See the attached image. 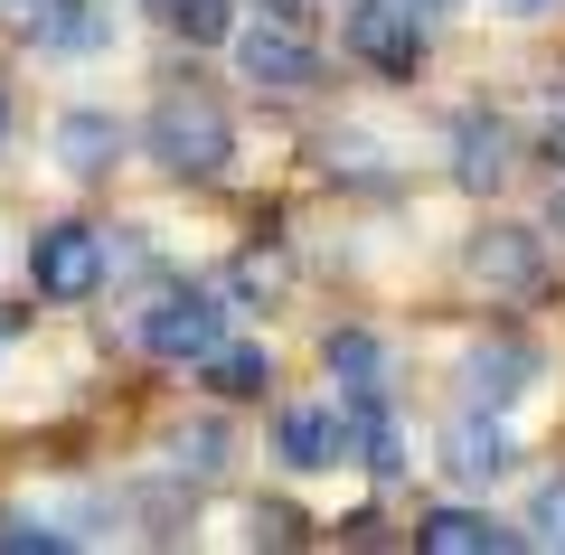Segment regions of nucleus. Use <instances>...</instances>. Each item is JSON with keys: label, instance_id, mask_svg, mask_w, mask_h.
Masks as SVG:
<instances>
[{"label": "nucleus", "instance_id": "nucleus-1", "mask_svg": "<svg viewBox=\"0 0 565 555\" xmlns=\"http://www.w3.org/2000/svg\"><path fill=\"white\" fill-rule=\"evenodd\" d=\"M151 151H161L170 179H217L226 151H236V132H226V114L207 95H189V85H170L161 104H151Z\"/></svg>", "mask_w": 565, "mask_h": 555}, {"label": "nucleus", "instance_id": "nucleus-2", "mask_svg": "<svg viewBox=\"0 0 565 555\" xmlns=\"http://www.w3.org/2000/svg\"><path fill=\"white\" fill-rule=\"evenodd\" d=\"M217 339H226V282H180V292H161L141 311V349L161 367H199Z\"/></svg>", "mask_w": 565, "mask_h": 555}, {"label": "nucleus", "instance_id": "nucleus-3", "mask_svg": "<svg viewBox=\"0 0 565 555\" xmlns=\"http://www.w3.org/2000/svg\"><path fill=\"white\" fill-rule=\"evenodd\" d=\"M29 282H39V301H95L104 292V236L85 217H57L29 236Z\"/></svg>", "mask_w": 565, "mask_h": 555}, {"label": "nucleus", "instance_id": "nucleus-4", "mask_svg": "<svg viewBox=\"0 0 565 555\" xmlns=\"http://www.w3.org/2000/svg\"><path fill=\"white\" fill-rule=\"evenodd\" d=\"M236 76L255 95H311L321 85V47L282 20H255V29H236Z\"/></svg>", "mask_w": 565, "mask_h": 555}, {"label": "nucleus", "instance_id": "nucleus-5", "mask_svg": "<svg viewBox=\"0 0 565 555\" xmlns=\"http://www.w3.org/2000/svg\"><path fill=\"white\" fill-rule=\"evenodd\" d=\"M462 274L481 282L490 301H527L546 282V245H537V226H481V236L462 245Z\"/></svg>", "mask_w": 565, "mask_h": 555}, {"label": "nucleus", "instance_id": "nucleus-6", "mask_svg": "<svg viewBox=\"0 0 565 555\" xmlns=\"http://www.w3.org/2000/svg\"><path fill=\"white\" fill-rule=\"evenodd\" d=\"M349 57H367L377 76H415L424 66V10H405V0H359V10H349Z\"/></svg>", "mask_w": 565, "mask_h": 555}, {"label": "nucleus", "instance_id": "nucleus-7", "mask_svg": "<svg viewBox=\"0 0 565 555\" xmlns=\"http://www.w3.org/2000/svg\"><path fill=\"white\" fill-rule=\"evenodd\" d=\"M509 170H519V141H509V122H481V114H471L462 132H452V179H462L471 199H500Z\"/></svg>", "mask_w": 565, "mask_h": 555}, {"label": "nucleus", "instance_id": "nucleus-8", "mask_svg": "<svg viewBox=\"0 0 565 555\" xmlns=\"http://www.w3.org/2000/svg\"><path fill=\"white\" fill-rule=\"evenodd\" d=\"M462 386H471V405H519L527 386H537V349H527V339H481V349L462 357Z\"/></svg>", "mask_w": 565, "mask_h": 555}, {"label": "nucleus", "instance_id": "nucleus-9", "mask_svg": "<svg viewBox=\"0 0 565 555\" xmlns=\"http://www.w3.org/2000/svg\"><path fill=\"white\" fill-rule=\"evenodd\" d=\"M415 546L424 555H509V546H527V536L500 527V517H481V509H434L415 527Z\"/></svg>", "mask_w": 565, "mask_h": 555}, {"label": "nucleus", "instance_id": "nucleus-10", "mask_svg": "<svg viewBox=\"0 0 565 555\" xmlns=\"http://www.w3.org/2000/svg\"><path fill=\"white\" fill-rule=\"evenodd\" d=\"M509 461H519V452H509V434H500L490 415H462V424L444 434V471H452V480H471V490H481V480H500Z\"/></svg>", "mask_w": 565, "mask_h": 555}, {"label": "nucleus", "instance_id": "nucleus-11", "mask_svg": "<svg viewBox=\"0 0 565 555\" xmlns=\"http://www.w3.org/2000/svg\"><path fill=\"white\" fill-rule=\"evenodd\" d=\"M114 151H122V122L114 114H66L57 122V160L76 179H104V170H114Z\"/></svg>", "mask_w": 565, "mask_h": 555}, {"label": "nucleus", "instance_id": "nucleus-12", "mask_svg": "<svg viewBox=\"0 0 565 555\" xmlns=\"http://www.w3.org/2000/svg\"><path fill=\"white\" fill-rule=\"evenodd\" d=\"M274 442H282L292 471H330V461H340V415H330V405H292Z\"/></svg>", "mask_w": 565, "mask_h": 555}, {"label": "nucleus", "instance_id": "nucleus-13", "mask_svg": "<svg viewBox=\"0 0 565 555\" xmlns=\"http://www.w3.org/2000/svg\"><path fill=\"white\" fill-rule=\"evenodd\" d=\"M20 29L47 47H95L104 39V10L95 0H20Z\"/></svg>", "mask_w": 565, "mask_h": 555}, {"label": "nucleus", "instance_id": "nucleus-14", "mask_svg": "<svg viewBox=\"0 0 565 555\" xmlns=\"http://www.w3.org/2000/svg\"><path fill=\"white\" fill-rule=\"evenodd\" d=\"M199 367H207V386H217V396H264V386H274V357H264L255 339H217Z\"/></svg>", "mask_w": 565, "mask_h": 555}, {"label": "nucleus", "instance_id": "nucleus-15", "mask_svg": "<svg viewBox=\"0 0 565 555\" xmlns=\"http://www.w3.org/2000/svg\"><path fill=\"white\" fill-rule=\"evenodd\" d=\"M330 377H340L349 386V396H386V357H377V339H367V330H330Z\"/></svg>", "mask_w": 565, "mask_h": 555}, {"label": "nucleus", "instance_id": "nucleus-16", "mask_svg": "<svg viewBox=\"0 0 565 555\" xmlns=\"http://www.w3.org/2000/svg\"><path fill=\"white\" fill-rule=\"evenodd\" d=\"M282 282H292V264H282V255H264V245H245V255H236V274H226V292H255V301H274Z\"/></svg>", "mask_w": 565, "mask_h": 555}, {"label": "nucleus", "instance_id": "nucleus-17", "mask_svg": "<svg viewBox=\"0 0 565 555\" xmlns=\"http://www.w3.org/2000/svg\"><path fill=\"white\" fill-rule=\"evenodd\" d=\"M161 20L180 29L189 47H207V39H226V0H161Z\"/></svg>", "mask_w": 565, "mask_h": 555}, {"label": "nucleus", "instance_id": "nucleus-18", "mask_svg": "<svg viewBox=\"0 0 565 555\" xmlns=\"http://www.w3.org/2000/svg\"><path fill=\"white\" fill-rule=\"evenodd\" d=\"M527 546H565V480H546V490L537 499H527Z\"/></svg>", "mask_w": 565, "mask_h": 555}, {"label": "nucleus", "instance_id": "nucleus-19", "mask_svg": "<svg viewBox=\"0 0 565 555\" xmlns=\"http://www.w3.org/2000/svg\"><path fill=\"white\" fill-rule=\"evenodd\" d=\"M180 471L189 480H217L226 471V434H217V424H189V434H180Z\"/></svg>", "mask_w": 565, "mask_h": 555}, {"label": "nucleus", "instance_id": "nucleus-20", "mask_svg": "<svg viewBox=\"0 0 565 555\" xmlns=\"http://www.w3.org/2000/svg\"><path fill=\"white\" fill-rule=\"evenodd\" d=\"M255 546H302V509H255Z\"/></svg>", "mask_w": 565, "mask_h": 555}, {"label": "nucleus", "instance_id": "nucleus-21", "mask_svg": "<svg viewBox=\"0 0 565 555\" xmlns=\"http://www.w3.org/2000/svg\"><path fill=\"white\" fill-rule=\"evenodd\" d=\"M29 546H66V536L39 527V517H0V555H29Z\"/></svg>", "mask_w": 565, "mask_h": 555}, {"label": "nucleus", "instance_id": "nucleus-22", "mask_svg": "<svg viewBox=\"0 0 565 555\" xmlns=\"http://www.w3.org/2000/svg\"><path fill=\"white\" fill-rule=\"evenodd\" d=\"M500 10L509 20H537V10H556V0H500Z\"/></svg>", "mask_w": 565, "mask_h": 555}, {"label": "nucleus", "instance_id": "nucleus-23", "mask_svg": "<svg viewBox=\"0 0 565 555\" xmlns=\"http://www.w3.org/2000/svg\"><path fill=\"white\" fill-rule=\"evenodd\" d=\"M546 160H556V170H565V122H556V132H546Z\"/></svg>", "mask_w": 565, "mask_h": 555}, {"label": "nucleus", "instance_id": "nucleus-24", "mask_svg": "<svg viewBox=\"0 0 565 555\" xmlns=\"http://www.w3.org/2000/svg\"><path fill=\"white\" fill-rule=\"evenodd\" d=\"M546 226H565V179H556V207H546Z\"/></svg>", "mask_w": 565, "mask_h": 555}, {"label": "nucleus", "instance_id": "nucleus-25", "mask_svg": "<svg viewBox=\"0 0 565 555\" xmlns=\"http://www.w3.org/2000/svg\"><path fill=\"white\" fill-rule=\"evenodd\" d=\"M405 10H452V0H405Z\"/></svg>", "mask_w": 565, "mask_h": 555}, {"label": "nucleus", "instance_id": "nucleus-26", "mask_svg": "<svg viewBox=\"0 0 565 555\" xmlns=\"http://www.w3.org/2000/svg\"><path fill=\"white\" fill-rule=\"evenodd\" d=\"M0 141H10V95H0Z\"/></svg>", "mask_w": 565, "mask_h": 555}]
</instances>
